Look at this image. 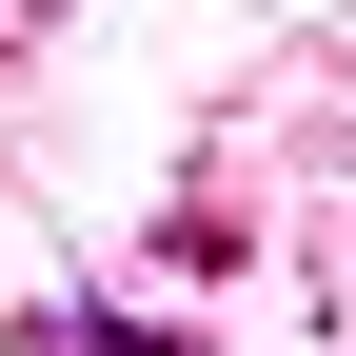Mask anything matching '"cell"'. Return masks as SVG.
I'll list each match as a JSON object with an SVG mask.
<instances>
[{
	"instance_id": "obj_1",
	"label": "cell",
	"mask_w": 356,
	"mask_h": 356,
	"mask_svg": "<svg viewBox=\"0 0 356 356\" xmlns=\"http://www.w3.org/2000/svg\"><path fill=\"white\" fill-rule=\"evenodd\" d=\"M79 356H178V337H139V317H79Z\"/></svg>"
}]
</instances>
